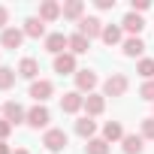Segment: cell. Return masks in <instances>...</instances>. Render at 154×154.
<instances>
[{
  "label": "cell",
  "mask_w": 154,
  "mask_h": 154,
  "mask_svg": "<svg viewBox=\"0 0 154 154\" xmlns=\"http://www.w3.org/2000/svg\"><path fill=\"white\" fill-rule=\"evenodd\" d=\"M142 136L145 139H154V118H145L142 121Z\"/></svg>",
  "instance_id": "obj_28"
},
{
  "label": "cell",
  "mask_w": 154,
  "mask_h": 154,
  "mask_svg": "<svg viewBox=\"0 0 154 154\" xmlns=\"http://www.w3.org/2000/svg\"><path fill=\"white\" fill-rule=\"evenodd\" d=\"M139 97H142V100H154V82H145V85L139 88Z\"/></svg>",
  "instance_id": "obj_27"
},
{
  "label": "cell",
  "mask_w": 154,
  "mask_h": 154,
  "mask_svg": "<svg viewBox=\"0 0 154 154\" xmlns=\"http://www.w3.org/2000/svg\"><path fill=\"white\" fill-rule=\"evenodd\" d=\"M103 136H106V142H115V139H124V127H121L118 121H109V124L103 127Z\"/></svg>",
  "instance_id": "obj_19"
},
{
  "label": "cell",
  "mask_w": 154,
  "mask_h": 154,
  "mask_svg": "<svg viewBox=\"0 0 154 154\" xmlns=\"http://www.w3.org/2000/svg\"><path fill=\"white\" fill-rule=\"evenodd\" d=\"M136 72H139V75H145V79L151 82V75H154V60H151V57H145V60H139V66H136Z\"/></svg>",
  "instance_id": "obj_26"
},
{
  "label": "cell",
  "mask_w": 154,
  "mask_h": 154,
  "mask_svg": "<svg viewBox=\"0 0 154 154\" xmlns=\"http://www.w3.org/2000/svg\"><path fill=\"white\" fill-rule=\"evenodd\" d=\"M24 36H33V39L45 36V21H39V18H27V21H24Z\"/></svg>",
  "instance_id": "obj_14"
},
{
  "label": "cell",
  "mask_w": 154,
  "mask_h": 154,
  "mask_svg": "<svg viewBox=\"0 0 154 154\" xmlns=\"http://www.w3.org/2000/svg\"><path fill=\"white\" fill-rule=\"evenodd\" d=\"M82 9H85L82 0H69V3H63V18H79Z\"/></svg>",
  "instance_id": "obj_23"
},
{
  "label": "cell",
  "mask_w": 154,
  "mask_h": 154,
  "mask_svg": "<svg viewBox=\"0 0 154 154\" xmlns=\"http://www.w3.org/2000/svg\"><path fill=\"white\" fill-rule=\"evenodd\" d=\"M94 130H97V124H94L91 118L75 121V133H79V136H85V139H91V136H94Z\"/></svg>",
  "instance_id": "obj_22"
},
{
  "label": "cell",
  "mask_w": 154,
  "mask_h": 154,
  "mask_svg": "<svg viewBox=\"0 0 154 154\" xmlns=\"http://www.w3.org/2000/svg\"><path fill=\"white\" fill-rule=\"evenodd\" d=\"M6 18H9V12H6V6H0V27H6Z\"/></svg>",
  "instance_id": "obj_31"
},
{
  "label": "cell",
  "mask_w": 154,
  "mask_h": 154,
  "mask_svg": "<svg viewBox=\"0 0 154 154\" xmlns=\"http://www.w3.org/2000/svg\"><path fill=\"white\" fill-rule=\"evenodd\" d=\"M60 12H63V9H60V6L54 3V0H45V3L39 6V21H54V18H57Z\"/></svg>",
  "instance_id": "obj_13"
},
{
  "label": "cell",
  "mask_w": 154,
  "mask_h": 154,
  "mask_svg": "<svg viewBox=\"0 0 154 154\" xmlns=\"http://www.w3.org/2000/svg\"><path fill=\"white\" fill-rule=\"evenodd\" d=\"M79 33L82 36H88V39H94V36H103V21L100 18H79Z\"/></svg>",
  "instance_id": "obj_2"
},
{
  "label": "cell",
  "mask_w": 154,
  "mask_h": 154,
  "mask_svg": "<svg viewBox=\"0 0 154 154\" xmlns=\"http://www.w3.org/2000/svg\"><path fill=\"white\" fill-rule=\"evenodd\" d=\"M142 51H145V42H142L139 36H130V39L124 42V54H127V57H136V54H142Z\"/></svg>",
  "instance_id": "obj_18"
},
{
  "label": "cell",
  "mask_w": 154,
  "mask_h": 154,
  "mask_svg": "<svg viewBox=\"0 0 154 154\" xmlns=\"http://www.w3.org/2000/svg\"><path fill=\"white\" fill-rule=\"evenodd\" d=\"M9 130H12V124H9V121L3 118V121H0V142H3V139L9 136Z\"/></svg>",
  "instance_id": "obj_29"
},
{
  "label": "cell",
  "mask_w": 154,
  "mask_h": 154,
  "mask_svg": "<svg viewBox=\"0 0 154 154\" xmlns=\"http://www.w3.org/2000/svg\"><path fill=\"white\" fill-rule=\"evenodd\" d=\"M54 72H60V75H69V72H75V57L72 54H57L54 57Z\"/></svg>",
  "instance_id": "obj_10"
},
{
  "label": "cell",
  "mask_w": 154,
  "mask_h": 154,
  "mask_svg": "<svg viewBox=\"0 0 154 154\" xmlns=\"http://www.w3.org/2000/svg\"><path fill=\"white\" fill-rule=\"evenodd\" d=\"M0 154H12V151H9V145H6V142H0Z\"/></svg>",
  "instance_id": "obj_33"
},
{
  "label": "cell",
  "mask_w": 154,
  "mask_h": 154,
  "mask_svg": "<svg viewBox=\"0 0 154 154\" xmlns=\"http://www.w3.org/2000/svg\"><path fill=\"white\" fill-rule=\"evenodd\" d=\"M103 91H106V97H124L127 94V75H121V72L109 75L106 85H103Z\"/></svg>",
  "instance_id": "obj_1"
},
{
  "label": "cell",
  "mask_w": 154,
  "mask_h": 154,
  "mask_svg": "<svg viewBox=\"0 0 154 154\" xmlns=\"http://www.w3.org/2000/svg\"><path fill=\"white\" fill-rule=\"evenodd\" d=\"M69 48H72V54H85L91 48V39L82 36V33H75V36H69Z\"/></svg>",
  "instance_id": "obj_17"
},
{
  "label": "cell",
  "mask_w": 154,
  "mask_h": 154,
  "mask_svg": "<svg viewBox=\"0 0 154 154\" xmlns=\"http://www.w3.org/2000/svg\"><path fill=\"white\" fill-rule=\"evenodd\" d=\"M103 109H106V100H103L100 94H88V97H85V112H88V118H91V115H100Z\"/></svg>",
  "instance_id": "obj_12"
},
{
  "label": "cell",
  "mask_w": 154,
  "mask_h": 154,
  "mask_svg": "<svg viewBox=\"0 0 154 154\" xmlns=\"http://www.w3.org/2000/svg\"><path fill=\"white\" fill-rule=\"evenodd\" d=\"M85 151H88V154H109L112 148H109V142H106V139H88Z\"/></svg>",
  "instance_id": "obj_21"
},
{
  "label": "cell",
  "mask_w": 154,
  "mask_h": 154,
  "mask_svg": "<svg viewBox=\"0 0 154 154\" xmlns=\"http://www.w3.org/2000/svg\"><path fill=\"white\" fill-rule=\"evenodd\" d=\"M82 106H85V97H82L79 91H69V94L60 97V109H63V112H79Z\"/></svg>",
  "instance_id": "obj_8"
},
{
  "label": "cell",
  "mask_w": 154,
  "mask_h": 154,
  "mask_svg": "<svg viewBox=\"0 0 154 154\" xmlns=\"http://www.w3.org/2000/svg\"><path fill=\"white\" fill-rule=\"evenodd\" d=\"M103 42H106V45H115V42H121V27H115V24L103 27Z\"/></svg>",
  "instance_id": "obj_25"
},
{
  "label": "cell",
  "mask_w": 154,
  "mask_h": 154,
  "mask_svg": "<svg viewBox=\"0 0 154 154\" xmlns=\"http://www.w3.org/2000/svg\"><path fill=\"white\" fill-rule=\"evenodd\" d=\"M124 27L130 30V33H142V27H145V21L136 15V12H127L124 15Z\"/></svg>",
  "instance_id": "obj_20"
},
{
  "label": "cell",
  "mask_w": 154,
  "mask_h": 154,
  "mask_svg": "<svg viewBox=\"0 0 154 154\" xmlns=\"http://www.w3.org/2000/svg\"><path fill=\"white\" fill-rule=\"evenodd\" d=\"M21 39H24V30H18V27H6V30H3V36H0L3 48H12V51L21 45Z\"/></svg>",
  "instance_id": "obj_9"
},
{
  "label": "cell",
  "mask_w": 154,
  "mask_h": 154,
  "mask_svg": "<svg viewBox=\"0 0 154 154\" xmlns=\"http://www.w3.org/2000/svg\"><path fill=\"white\" fill-rule=\"evenodd\" d=\"M121 142H124V154H142V148H145L142 136H136V133H127Z\"/></svg>",
  "instance_id": "obj_15"
},
{
  "label": "cell",
  "mask_w": 154,
  "mask_h": 154,
  "mask_svg": "<svg viewBox=\"0 0 154 154\" xmlns=\"http://www.w3.org/2000/svg\"><path fill=\"white\" fill-rule=\"evenodd\" d=\"M12 154H30V151H27V148H18V151H12Z\"/></svg>",
  "instance_id": "obj_34"
},
{
  "label": "cell",
  "mask_w": 154,
  "mask_h": 154,
  "mask_svg": "<svg viewBox=\"0 0 154 154\" xmlns=\"http://www.w3.org/2000/svg\"><path fill=\"white\" fill-rule=\"evenodd\" d=\"M63 48H69V36H63V33H48L45 36V51H51L57 57V54H63Z\"/></svg>",
  "instance_id": "obj_3"
},
{
  "label": "cell",
  "mask_w": 154,
  "mask_h": 154,
  "mask_svg": "<svg viewBox=\"0 0 154 154\" xmlns=\"http://www.w3.org/2000/svg\"><path fill=\"white\" fill-rule=\"evenodd\" d=\"M97 6H100V9H112V6H115V0H97Z\"/></svg>",
  "instance_id": "obj_32"
},
{
  "label": "cell",
  "mask_w": 154,
  "mask_h": 154,
  "mask_svg": "<svg viewBox=\"0 0 154 154\" xmlns=\"http://www.w3.org/2000/svg\"><path fill=\"white\" fill-rule=\"evenodd\" d=\"M3 115H6V121L15 127V124H21V121H27V112L15 103V100H9V103H3Z\"/></svg>",
  "instance_id": "obj_4"
},
{
  "label": "cell",
  "mask_w": 154,
  "mask_h": 154,
  "mask_svg": "<svg viewBox=\"0 0 154 154\" xmlns=\"http://www.w3.org/2000/svg\"><path fill=\"white\" fill-rule=\"evenodd\" d=\"M12 85H15V69L0 66V91H6V88H12Z\"/></svg>",
  "instance_id": "obj_24"
},
{
  "label": "cell",
  "mask_w": 154,
  "mask_h": 154,
  "mask_svg": "<svg viewBox=\"0 0 154 154\" xmlns=\"http://www.w3.org/2000/svg\"><path fill=\"white\" fill-rule=\"evenodd\" d=\"M75 85H79V91H94L97 88V72L94 69H79V72H75Z\"/></svg>",
  "instance_id": "obj_7"
},
{
  "label": "cell",
  "mask_w": 154,
  "mask_h": 154,
  "mask_svg": "<svg viewBox=\"0 0 154 154\" xmlns=\"http://www.w3.org/2000/svg\"><path fill=\"white\" fill-rule=\"evenodd\" d=\"M42 145H45V148H48V151H60V148H63V145H66V133H63V130H57V127H54V130H48V133H45V136H42Z\"/></svg>",
  "instance_id": "obj_6"
},
{
  "label": "cell",
  "mask_w": 154,
  "mask_h": 154,
  "mask_svg": "<svg viewBox=\"0 0 154 154\" xmlns=\"http://www.w3.org/2000/svg\"><path fill=\"white\" fill-rule=\"evenodd\" d=\"M51 121V115H48V109L45 106H33L30 112H27V124L33 127V130H39V127H45Z\"/></svg>",
  "instance_id": "obj_5"
},
{
  "label": "cell",
  "mask_w": 154,
  "mask_h": 154,
  "mask_svg": "<svg viewBox=\"0 0 154 154\" xmlns=\"http://www.w3.org/2000/svg\"><path fill=\"white\" fill-rule=\"evenodd\" d=\"M145 9H148V0H133V9H130V12L139 15V12H145Z\"/></svg>",
  "instance_id": "obj_30"
},
{
  "label": "cell",
  "mask_w": 154,
  "mask_h": 154,
  "mask_svg": "<svg viewBox=\"0 0 154 154\" xmlns=\"http://www.w3.org/2000/svg\"><path fill=\"white\" fill-rule=\"evenodd\" d=\"M51 91H54V88H51V82H45V79H39V82H33V85H30V97H33L36 103L48 100V97H51Z\"/></svg>",
  "instance_id": "obj_11"
},
{
  "label": "cell",
  "mask_w": 154,
  "mask_h": 154,
  "mask_svg": "<svg viewBox=\"0 0 154 154\" xmlns=\"http://www.w3.org/2000/svg\"><path fill=\"white\" fill-rule=\"evenodd\" d=\"M36 72H39V63L33 57H24L18 63V75H21V79H36Z\"/></svg>",
  "instance_id": "obj_16"
}]
</instances>
